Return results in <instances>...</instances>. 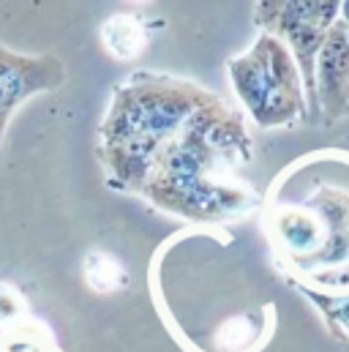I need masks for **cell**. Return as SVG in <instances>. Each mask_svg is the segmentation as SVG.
I'll use <instances>...</instances> for the list:
<instances>
[{
  "instance_id": "obj_1",
  "label": "cell",
  "mask_w": 349,
  "mask_h": 352,
  "mask_svg": "<svg viewBox=\"0 0 349 352\" xmlns=\"http://www.w3.org/2000/svg\"><path fill=\"white\" fill-rule=\"evenodd\" d=\"M251 162V137L243 115L210 96L161 145L139 194L156 208L191 221H227L257 205L240 177Z\"/></svg>"
},
{
  "instance_id": "obj_2",
  "label": "cell",
  "mask_w": 349,
  "mask_h": 352,
  "mask_svg": "<svg viewBox=\"0 0 349 352\" xmlns=\"http://www.w3.org/2000/svg\"><path fill=\"white\" fill-rule=\"evenodd\" d=\"M210 96L188 80L153 72H134L115 85L95 151L106 183L139 194L153 156Z\"/></svg>"
},
{
  "instance_id": "obj_3",
  "label": "cell",
  "mask_w": 349,
  "mask_h": 352,
  "mask_svg": "<svg viewBox=\"0 0 349 352\" xmlns=\"http://www.w3.org/2000/svg\"><path fill=\"white\" fill-rule=\"evenodd\" d=\"M267 235L295 276L314 287H349V186L317 183L295 199H270Z\"/></svg>"
},
{
  "instance_id": "obj_4",
  "label": "cell",
  "mask_w": 349,
  "mask_h": 352,
  "mask_svg": "<svg viewBox=\"0 0 349 352\" xmlns=\"http://www.w3.org/2000/svg\"><path fill=\"white\" fill-rule=\"evenodd\" d=\"M227 69L235 93L262 129L289 126L308 115L300 69L275 36L262 33L249 52L229 58Z\"/></svg>"
},
{
  "instance_id": "obj_5",
  "label": "cell",
  "mask_w": 349,
  "mask_h": 352,
  "mask_svg": "<svg viewBox=\"0 0 349 352\" xmlns=\"http://www.w3.org/2000/svg\"><path fill=\"white\" fill-rule=\"evenodd\" d=\"M339 16V3H260L257 25L275 36L292 52L303 85L306 101L314 104V60L317 52Z\"/></svg>"
},
{
  "instance_id": "obj_6",
  "label": "cell",
  "mask_w": 349,
  "mask_h": 352,
  "mask_svg": "<svg viewBox=\"0 0 349 352\" xmlns=\"http://www.w3.org/2000/svg\"><path fill=\"white\" fill-rule=\"evenodd\" d=\"M66 82V66L49 52L22 55L0 44V156H3V131L11 115L33 96L49 93Z\"/></svg>"
},
{
  "instance_id": "obj_7",
  "label": "cell",
  "mask_w": 349,
  "mask_h": 352,
  "mask_svg": "<svg viewBox=\"0 0 349 352\" xmlns=\"http://www.w3.org/2000/svg\"><path fill=\"white\" fill-rule=\"evenodd\" d=\"M314 107L328 120L349 112V44L344 22H333L314 60Z\"/></svg>"
},
{
  "instance_id": "obj_8",
  "label": "cell",
  "mask_w": 349,
  "mask_h": 352,
  "mask_svg": "<svg viewBox=\"0 0 349 352\" xmlns=\"http://www.w3.org/2000/svg\"><path fill=\"white\" fill-rule=\"evenodd\" d=\"M148 38H150V28L145 16L134 11H117L101 25V41L106 52L117 60L137 58L148 47Z\"/></svg>"
},
{
  "instance_id": "obj_9",
  "label": "cell",
  "mask_w": 349,
  "mask_h": 352,
  "mask_svg": "<svg viewBox=\"0 0 349 352\" xmlns=\"http://www.w3.org/2000/svg\"><path fill=\"white\" fill-rule=\"evenodd\" d=\"M85 278H87V284H90L95 292H101V295L117 292V289L128 281L123 265L117 263L112 254H106V252H90V254H87Z\"/></svg>"
},
{
  "instance_id": "obj_10",
  "label": "cell",
  "mask_w": 349,
  "mask_h": 352,
  "mask_svg": "<svg viewBox=\"0 0 349 352\" xmlns=\"http://www.w3.org/2000/svg\"><path fill=\"white\" fill-rule=\"evenodd\" d=\"M325 314L330 331L339 336V339H349V295H322V292H314V289H303Z\"/></svg>"
},
{
  "instance_id": "obj_11",
  "label": "cell",
  "mask_w": 349,
  "mask_h": 352,
  "mask_svg": "<svg viewBox=\"0 0 349 352\" xmlns=\"http://www.w3.org/2000/svg\"><path fill=\"white\" fill-rule=\"evenodd\" d=\"M38 325L30 322H16L14 331L3 339V350L5 352H47V333H36Z\"/></svg>"
},
{
  "instance_id": "obj_12",
  "label": "cell",
  "mask_w": 349,
  "mask_h": 352,
  "mask_svg": "<svg viewBox=\"0 0 349 352\" xmlns=\"http://www.w3.org/2000/svg\"><path fill=\"white\" fill-rule=\"evenodd\" d=\"M27 306L25 298L16 287H11L8 281H0V322L3 325H16L25 317Z\"/></svg>"
},
{
  "instance_id": "obj_13",
  "label": "cell",
  "mask_w": 349,
  "mask_h": 352,
  "mask_svg": "<svg viewBox=\"0 0 349 352\" xmlns=\"http://www.w3.org/2000/svg\"><path fill=\"white\" fill-rule=\"evenodd\" d=\"M344 22V19H341ZM344 33H347V44H349V22H344Z\"/></svg>"
}]
</instances>
